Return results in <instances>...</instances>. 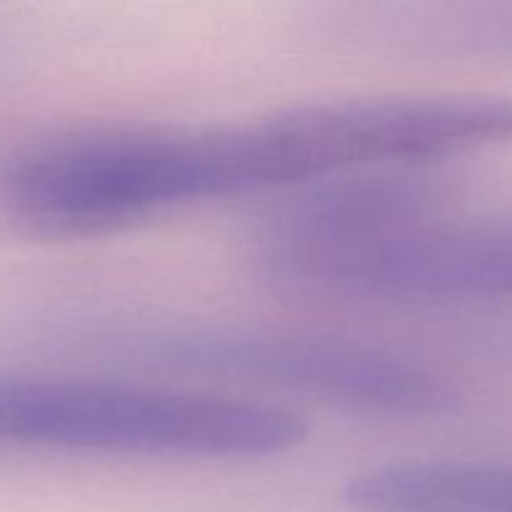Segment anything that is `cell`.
<instances>
[{
  "mask_svg": "<svg viewBox=\"0 0 512 512\" xmlns=\"http://www.w3.org/2000/svg\"><path fill=\"white\" fill-rule=\"evenodd\" d=\"M283 405L168 385L73 375H0V448L248 463L308 443Z\"/></svg>",
  "mask_w": 512,
  "mask_h": 512,
  "instance_id": "obj_3",
  "label": "cell"
},
{
  "mask_svg": "<svg viewBox=\"0 0 512 512\" xmlns=\"http://www.w3.org/2000/svg\"><path fill=\"white\" fill-rule=\"evenodd\" d=\"M65 340L135 363L228 380L325 408L388 420L453 413L460 395L438 370L365 340L218 320L83 318Z\"/></svg>",
  "mask_w": 512,
  "mask_h": 512,
  "instance_id": "obj_2",
  "label": "cell"
},
{
  "mask_svg": "<svg viewBox=\"0 0 512 512\" xmlns=\"http://www.w3.org/2000/svg\"><path fill=\"white\" fill-rule=\"evenodd\" d=\"M512 140V100L358 95L203 125H98L0 158V210L38 238H103L148 220Z\"/></svg>",
  "mask_w": 512,
  "mask_h": 512,
  "instance_id": "obj_1",
  "label": "cell"
},
{
  "mask_svg": "<svg viewBox=\"0 0 512 512\" xmlns=\"http://www.w3.org/2000/svg\"><path fill=\"white\" fill-rule=\"evenodd\" d=\"M445 38L463 50L488 55H512V5L508 8H475L445 20Z\"/></svg>",
  "mask_w": 512,
  "mask_h": 512,
  "instance_id": "obj_7",
  "label": "cell"
},
{
  "mask_svg": "<svg viewBox=\"0 0 512 512\" xmlns=\"http://www.w3.org/2000/svg\"><path fill=\"white\" fill-rule=\"evenodd\" d=\"M440 198L428 165H385L328 175L275 195L260 245L358 240L428 220Z\"/></svg>",
  "mask_w": 512,
  "mask_h": 512,
  "instance_id": "obj_5",
  "label": "cell"
},
{
  "mask_svg": "<svg viewBox=\"0 0 512 512\" xmlns=\"http://www.w3.org/2000/svg\"><path fill=\"white\" fill-rule=\"evenodd\" d=\"M343 503L353 512H512V460L418 458L350 475Z\"/></svg>",
  "mask_w": 512,
  "mask_h": 512,
  "instance_id": "obj_6",
  "label": "cell"
},
{
  "mask_svg": "<svg viewBox=\"0 0 512 512\" xmlns=\"http://www.w3.org/2000/svg\"><path fill=\"white\" fill-rule=\"evenodd\" d=\"M273 293L340 308L510 303L512 220L420 223L358 240L260 245Z\"/></svg>",
  "mask_w": 512,
  "mask_h": 512,
  "instance_id": "obj_4",
  "label": "cell"
}]
</instances>
